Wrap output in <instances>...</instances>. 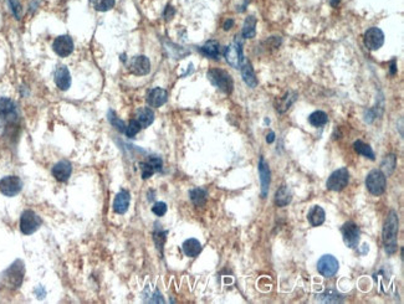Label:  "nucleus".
Segmentation results:
<instances>
[{
  "mask_svg": "<svg viewBox=\"0 0 404 304\" xmlns=\"http://www.w3.org/2000/svg\"><path fill=\"white\" fill-rule=\"evenodd\" d=\"M398 230H399L398 215L396 214L394 210H391L383 225V243L387 253H389V255H393L397 251V248H398V246H397Z\"/></svg>",
  "mask_w": 404,
  "mask_h": 304,
  "instance_id": "obj_1",
  "label": "nucleus"
},
{
  "mask_svg": "<svg viewBox=\"0 0 404 304\" xmlns=\"http://www.w3.org/2000/svg\"><path fill=\"white\" fill-rule=\"evenodd\" d=\"M207 76L210 83L213 86H215L218 90H220L221 92L226 93V95L233 92V78H231V76L225 70H223V68H210L208 71Z\"/></svg>",
  "mask_w": 404,
  "mask_h": 304,
  "instance_id": "obj_2",
  "label": "nucleus"
},
{
  "mask_svg": "<svg viewBox=\"0 0 404 304\" xmlns=\"http://www.w3.org/2000/svg\"><path fill=\"white\" fill-rule=\"evenodd\" d=\"M243 37L236 36L235 40L229 45L228 47L224 51V56H225L226 62L234 68H240V66L243 65V62L245 61V56H244V51H243Z\"/></svg>",
  "mask_w": 404,
  "mask_h": 304,
  "instance_id": "obj_3",
  "label": "nucleus"
},
{
  "mask_svg": "<svg viewBox=\"0 0 404 304\" xmlns=\"http://www.w3.org/2000/svg\"><path fill=\"white\" fill-rule=\"evenodd\" d=\"M366 186L372 195H383L387 189V176L381 169H373L366 178Z\"/></svg>",
  "mask_w": 404,
  "mask_h": 304,
  "instance_id": "obj_4",
  "label": "nucleus"
},
{
  "mask_svg": "<svg viewBox=\"0 0 404 304\" xmlns=\"http://www.w3.org/2000/svg\"><path fill=\"white\" fill-rule=\"evenodd\" d=\"M42 220L37 212L33 210H26L21 214L20 217V231L24 235H33L40 229Z\"/></svg>",
  "mask_w": 404,
  "mask_h": 304,
  "instance_id": "obj_5",
  "label": "nucleus"
},
{
  "mask_svg": "<svg viewBox=\"0 0 404 304\" xmlns=\"http://www.w3.org/2000/svg\"><path fill=\"white\" fill-rule=\"evenodd\" d=\"M348 181H350L348 170L346 168H339L329 176L326 188L331 191H341L348 185Z\"/></svg>",
  "mask_w": 404,
  "mask_h": 304,
  "instance_id": "obj_6",
  "label": "nucleus"
},
{
  "mask_svg": "<svg viewBox=\"0 0 404 304\" xmlns=\"http://www.w3.org/2000/svg\"><path fill=\"white\" fill-rule=\"evenodd\" d=\"M0 117L8 126H15L18 123V111L15 103L10 98L0 97Z\"/></svg>",
  "mask_w": 404,
  "mask_h": 304,
  "instance_id": "obj_7",
  "label": "nucleus"
},
{
  "mask_svg": "<svg viewBox=\"0 0 404 304\" xmlns=\"http://www.w3.org/2000/svg\"><path fill=\"white\" fill-rule=\"evenodd\" d=\"M365 46L370 51H377L384 44V33L379 28H369L363 36Z\"/></svg>",
  "mask_w": 404,
  "mask_h": 304,
  "instance_id": "obj_8",
  "label": "nucleus"
},
{
  "mask_svg": "<svg viewBox=\"0 0 404 304\" xmlns=\"http://www.w3.org/2000/svg\"><path fill=\"white\" fill-rule=\"evenodd\" d=\"M24 263L21 262L20 260H16L10 267L8 268L5 271V281L8 282V284L13 288H19L23 283L24 279Z\"/></svg>",
  "mask_w": 404,
  "mask_h": 304,
  "instance_id": "obj_9",
  "label": "nucleus"
},
{
  "mask_svg": "<svg viewBox=\"0 0 404 304\" xmlns=\"http://www.w3.org/2000/svg\"><path fill=\"white\" fill-rule=\"evenodd\" d=\"M339 268V263L337 261V258L332 255H324L317 262V271L321 276L327 277H333L334 274L338 272Z\"/></svg>",
  "mask_w": 404,
  "mask_h": 304,
  "instance_id": "obj_10",
  "label": "nucleus"
},
{
  "mask_svg": "<svg viewBox=\"0 0 404 304\" xmlns=\"http://www.w3.org/2000/svg\"><path fill=\"white\" fill-rule=\"evenodd\" d=\"M341 232L342 237H343V242H345V245L347 246V247L350 248L357 247L358 242H360L361 232L355 222L348 221L346 222V224H343V226L341 227Z\"/></svg>",
  "mask_w": 404,
  "mask_h": 304,
  "instance_id": "obj_11",
  "label": "nucleus"
},
{
  "mask_svg": "<svg viewBox=\"0 0 404 304\" xmlns=\"http://www.w3.org/2000/svg\"><path fill=\"white\" fill-rule=\"evenodd\" d=\"M21 189H23V181L18 176H5L0 180V193L9 198L18 195Z\"/></svg>",
  "mask_w": 404,
  "mask_h": 304,
  "instance_id": "obj_12",
  "label": "nucleus"
},
{
  "mask_svg": "<svg viewBox=\"0 0 404 304\" xmlns=\"http://www.w3.org/2000/svg\"><path fill=\"white\" fill-rule=\"evenodd\" d=\"M52 50L60 57H68L73 51V41L69 35H61L54 40Z\"/></svg>",
  "mask_w": 404,
  "mask_h": 304,
  "instance_id": "obj_13",
  "label": "nucleus"
},
{
  "mask_svg": "<svg viewBox=\"0 0 404 304\" xmlns=\"http://www.w3.org/2000/svg\"><path fill=\"white\" fill-rule=\"evenodd\" d=\"M257 169H259V175H260V184H261V198L266 199L267 193H269V188H270V181H271V171H270V167L266 163V160L264 159V157H260L259 159V165H257Z\"/></svg>",
  "mask_w": 404,
  "mask_h": 304,
  "instance_id": "obj_14",
  "label": "nucleus"
},
{
  "mask_svg": "<svg viewBox=\"0 0 404 304\" xmlns=\"http://www.w3.org/2000/svg\"><path fill=\"white\" fill-rule=\"evenodd\" d=\"M130 71L136 76H146L150 72V61L148 57L140 55L131 60Z\"/></svg>",
  "mask_w": 404,
  "mask_h": 304,
  "instance_id": "obj_15",
  "label": "nucleus"
},
{
  "mask_svg": "<svg viewBox=\"0 0 404 304\" xmlns=\"http://www.w3.org/2000/svg\"><path fill=\"white\" fill-rule=\"evenodd\" d=\"M140 168H141V173H142V179H149L155 171H161L162 168H163V163H162V159L157 157H150L148 158L147 162L140 163Z\"/></svg>",
  "mask_w": 404,
  "mask_h": 304,
  "instance_id": "obj_16",
  "label": "nucleus"
},
{
  "mask_svg": "<svg viewBox=\"0 0 404 304\" xmlns=\"http://www.w3.org/2000/svg\"><path fill=\"white\" fill-rule=\"evenodd\" d=\"M168 100V93L164 88L155 87L148 92L147 95V103L153 108H159L163 106Z\"/></svg>",
  "mask_w": 404,
  "mask_h": 304,
  "instance_id": "obj_17",
  "label": "nucleus"
},
{
  "mask_svg": "<svg viewBox=\"0 0 404 304\" xmlns=\"http://www.w3.org/2000/svg\"><path fill=\"white\" fill-rule=\"evenodd\" d=\"M52 175L57 181H68L73 173V165L68 160H61L52 167Z\"/></svg>",
  "mask_w": 404,
  "mask_h": 304,
  "instance_id": "obj_18",
  "label": "nucleus"
},
{
  "mask_svg": "<svg viewBox=\"0 0 404 304\" xmlns=\"http://www.w3.org/2000/svg\"><path fill=\"white\" fill-rule=\"evenodd\" d=\"M131 203V195L127 190H121L113 200V211L116 214L123 215L127 212L128 207H130Z\"/></svg>",
  "mask_w": 404,
  "mask_h": 304,
  "instance_id": "obj_19",
  "label": "nucleus"
},
{
  "mask_svg": "<svg viewBox=\"0 0 404 304\" xmlns=\"http://www.w3.org/2000/svg\"><path fill=\"white\" fill-rule=\"evenodd\" d=\"M55 83L61 91H68L71 86L70 71L66 66H60L55 72Z\"/></svg>",
  "mask_w": 404,
  "mask_h": 304,
  "instance_id": "obj_20",
  "label": "nucleus"
},
{
  "mask_svg": "<svg viewBox=\"0 0 404 304\" xmlns=\"http://www.w3.org/2000/svg\"><path fill=\"white\" fill-rule=\"evenodd\" d=\"M240 71H241V76H243V80L249 87H257V75H255L254 70H253L252 64L245 60L243 62V65L240 66Z\"/></svg>",
  "mask_w": 404,
  "mask_h": 304,
  "instance_id": "obj_21",
  "label": "nucleus"
},
{
  "mask_svg": "<svg viewBox=\"0 0 404 304\" xmlns=\"http://www.w3.org/2000/svg\"><path fill=\"white\" fill-rule=\"evenodd\" d=\"M135 119L141 124L142 128H147L154 121V113H153L152 109L147 108V107H142V108H138L136 111Z\"/></svg>",
  "mask_w": 404,
  "mask_h": 304,
  "instance_id": "obj_22",
  "label": "nucleus"
},
{
  "mask_svg": "<svg viewBox=\"0 0 404 304\" xmlns=\"http://www.w3.org/2000/svg\"><path fill=\"white\" fill-rule=\"evenodd\" d=\"M257 18L253 15L248 16L244 21L243 31H241V36L243 39H253L257 35Z\"/></svg>",
  "mask_w": 404,
  "mask_h": 304,
  "instance_id": "obj_23",
  "label": "nucleus"
},
{
  "mask_svg": "<svg viewBox=\"0 0 404 304\" xmlns=\"http://www.w3.org/2000/svg\"><path fill=\"white\" fill-rule=\"evenodd\" d=\"M182 248L188 257H197L202 252V245L197 238H189V240L184 241Z\"/></svg>",
  "mask_w": 404,
  "mask_h": 304,
  "instance_id": "obj_24",
  "label": "nucleus"
},
{
  "mask_svg": "<svg viewBox=\"0 0 404 304\" xmlns=\"http://www.w3.org/2000/svg\"><path fill=\"white\" fill-rule=\"evenodd\" d=\"M291 199H293V195H291L289 188L283 185L275 194V205L279 207H284L290 204Z\"/></svg>",
  "mask_w": 404,
  "mask_h": 304,
  "instance_id": "obj_25",
  "label": "nucleus"
},
{
  "mask_svg": "<svg viewBox=\"0 0 404 304\" xmlns=\"http://www.w3.org/2000/svg\"><path fill=\"white\" fill-rule=\"evenodd\" d=\"M325 219H326V214H325V210L321 206H314L307 215L308 222L315 227L324 224Z\"/></svg>",
  "mask_w": 404,
  "mask_h": 304,
  "instance_id": "obj_26",
  "label": "nucleus"
},
{
  "mask_svg": "<svg viewBox=\"0 0 404 304\" xmlns=\"http://www.w3.org/2000/svg\"><path fill=\"white\" fill-rule=\"evenodd\" d=\"M199 50L204 56L209 57V59L213 60L219 59V44H218L215 40H209V41H207Z\"/></svg>",
  "mask_w": 404,
  "mask_h": 304,
  "instance_id": "obj_27",
  "label": "nucleus"
},
{
  "mask_svg": "<svg viewBox=\"0 0 404 304\" xmlns=\"http://www.w3.org/2000/svg\"><path fill=\"white\" fill-rule=\"evenodd\" d=\"M296 98H297V95H296V93L293 92L286 93L283 98H280L276 102V111L279 112V113H285V112L290 108L291 104L295 102Z\"/></svg>",
  "mask_w": 404,
  "mask_h": 304,
  "instance_id": "obj_28",
  "label": "nucleus"
},
{
  "mask_svg": "<svg viewBox=\"0 0 404 304\" xmlns=\"http://www.w3.org/2000/svg\"><path fill=\"white\" fill-rule=\"evenodd\" d=\"M353 148H355V150L358 154L363 155V157L368 158V159L370 160L376 159V154H374L373 149L370 148V145L367 144V143L362 142V140H356V142L353 143Z\"/></svg>",
  "mask_w": 404,
  "mask_h": 304,
  "instance_id": "obj_29",
  "label": "nucleus"
},
{
  "mask_svg": "<svg viewBox=\"0 0 404 304\" xmlns=\"http://www.w3.org/2000/svg\"><path fill=\"white\" fill-rule=\"evenodd\" d=\"M189 196L190 200H192L193 204L195 206H203V205L207 203V198H208V193L204 189H193V190L189 191Z\"/></svg>",
  "mask_w": 404,
  "mask_h": 304,
  "instance_id": "obj_30",
  "label": "nucleus"
},
{
  "mask_svg": "<svg viewBox=\"0 0 404 304\" xmlns=\"http://www.w3.org/2000/svg\"><path fill=\"white\" fill-rule=\"evenodd\" d=\"M308 122H310L311 126L316 127V128H320V127H324L325 124L329 122V116H327L325 112L316 111V112H314V113L310 114V117H308Z\"/></svg>",
  "mask_w": 404,
  "mask_h": 304,
  "instance_id": "obj_31",
  "label": "nucleus"
},
{
  "mask_svg": "<svg viewBox=\"0 0 404 304\" xmlns=\"http://www.w3.org/2000/svg\"><path fill=\"white\" fill-rule=\"evenodd\" d=\"M397 165V158L394 154H388L386 158L383 159L381 165V170L383 171L384 175H391L393 174L394 169H396Z\"/></svg>",
  "mask_w": 404,
  "mask_h": 304,
  "instance_id": "obj_32",
  "label": "nucleus"
},
{
  "mask_svg": "<svg viewBox=\"0 0 404 304\" xmlns=\"http://www.w3.org/2000/svg\"><path fill=\"white\" fill-rule=\"evenodd\" d=\"M90 4L95 10L105 13V11L113 9L116 1L114 0H90Z\"/></svg>",
  "mask_w": 404,
  "mask_h": 304,
  "instance_id": "obj_33",
  "label": "nucleus"
},
{
  "mask_svg": "<svg viewBox=\"0 0 404 304\" xmlns=\"http://www.w3.org/2000/svg\"><path fill=\"white\" fill-rule=\"evenodd\" d=\"M107 117H109V121L110 123L112 124V126L114 127V128L117 129V131H119L121 133H124V131H126V124H124V122L122 121V119L118 118V116H117L116 113H114L113 111H109V114H107Z\"/></svg>",
  "mask_w": 404,
  "mask_h": 304,
  "instance_id": "obj_34",
  "label": "nucleus"
},
{
  "mask_svg": "<svg viewBox=\"0 0 404 304\" xmlns=\"http://www.w3.org/2000/svg\"><path fill=\"white\" fill-rule=\"evenodd\" d=\"M141 128H142V127H141V124L138 123L136 119H132V121L128 123V126H126V131H124V134H126L128 138H133L136 134L140 133Z\"/></svg>",
  "mask_w": 404,
  "mask_h": 304,
  "instance_id": "obj_35",
  "label": "nucleus"
},
{
  "mask_svg": "<svg viewBox=\"0 0 404 304\" xmlns=\"http://www.w3.org/2000/svg\"><path fill=\"white\" fill-rule=\"evenodd\" d=\"M166 237H167V231H161V230H159V231L154 232V243L161 253H162V251H163V245H164V242H166Z\"/></svg>",
  "mask_w": 404,
  "mask_h": 304,
  "instance_id": "obj_36",
  "label": "nucleus"
},
{
  "mask_svg": "<svg viewBox=\"0 0 404 304\" xmlns=\"http://www.w3.org/2000/svg\"><path fill=\"white\" fill-rule=\"evenodd\" d=\"M9 5H10L14 16H15L18 20H20L21 14H23V6H21L20 1H19V0H9Z\"/></svg>",
  "mask_w": 404,
  "mask_h": 304,
  "instance_id": "obj_37",
  "label": "nucleus"
},
{
  "mask_svg": "<svg viewBox=\"0 0 404 304\" xmlns=\"http://www.w3.org/2000/svg\"><path fill=\"white\" fill-rule=\"evenodd\" d=\"M152 212L154 215H157V216H164L167 212V204H164V203H162V201H158V203H155L154 205H153L152 207Z\"/></svg>",
  "mask_w": 404,
  "mask_h": 304,
  "instance_id": "obj_38",
  "label": "nucleus"
},
{
  "mask_svg": "<svg viewBox=\"0 0 404 304\" xmlns=\"http://www.w3.org/2000/svg\"><path fill=\"white\" fill-rule=\"evenodd\" d=\"M331 293H332V289H330V291H326L324 294H322V296H320V298H321V299H320V301H321V302H330V303H333L334 301H333V299H332V298H334L337 302H338V297H339V296L332 297Z\"/></svg>",
  "mask_w": 404,
  "mask_h": 304,
  "instance_id": "obj_39",
  "label": "nucleus"
},
{
  "mask_svg": "<svg viewBox=\"0 0 404 304\" xmlns=\"http://www.w3.org/2000/svg\"><path fill=\"white\" fill-rule=\"evenodd\" d=\"M174 15H176V9H174L173 6H171V5H167L166 10H164V14H163L164 19H166L167 21H171L172 19H173Z\"/></svg>",
  "mask_w": 404,
  "mask_h": 304,
  "instance_id": "obj_40",
  "label": "nucleus"
},
{
  "mask_svg": "<svg viewBox=\"0 0 404 304\" xmlns=\"http://www.w3.org/2000/svg\"><path fill=\"white\" fill-rule=\"evenodd\" d=\"M234 26V20L233 19H226L225 20V23H224V25H223V28H224V30H230L231 28H233Z\"/></svg>",
  "mask_w": 404,
  "mask_h": 304,
  "instance_id": "obj_41",
  "label": "nucleus"
},
{
  "mask_svg": "<svg viewBox=\"0 0 404 304\" xmlns=\"http://www.w3.org/2000/svg\"><path fill=\"white\" fill-rule=\"evenodd\" d=\"M274 140H275V133L274 132H270V133L266 135V142L269 143V144H271Z\"/></svg>",
  "mask_w": 404,
  "mask_h": 304,
  "instance_id": "obj_42",
  "label": "nucleus"
},
{
  "mask_svg": "<svg viewBox=\"0 0 404 304\" xmlns=\"http://www.w3.org/2000/svg\"><path fill=\"white\" fill-rule=\"evenodd\" d=\"M397 72V66H396V60L391 62V73L392 75H396Z\"/></svg>",
  "mask_w": 404,
  "mask_h": 304,
  "instance_id": "obj_43",
  "label": "nucleus"
},
{
  "mask_svg": "<svg viewBox=\"0 0 404 304\" xmlns=\"http://www.w3.org/2000/svg\"><path fill=\"white\" fill-rule=\"evenodd\" d=\"M329 3L331 4L332 8H337L339 5V3H341V0H329Z\"/></svg>",
  "mask_w": 404,
  "mask_h": 304,
  "instance_id": "obj_44",
  "label": "nucleus"
}]
</instances>
